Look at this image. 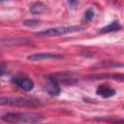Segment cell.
I'll use <instances>...</instances> for the list:
<instances>
[{
    "instance_id": "3957f363",
    "label": "cell",
    "mask_w": 124,
    "mask_h": 124,
    "mask_svg": "<svg viewBox=\"0 0 124 124\" xmlns=\"http://www.w3.org/2000/svg\"><path fill=\"white\" fill-rule=\"evenodd\" d=\"M79 30H81V27L78 26V25L57 26V27H51V28L37 32L36 35L37 36H44V37H55V36H61V35L75 33V32H78Z\"/></svg>"
},
{
    "instance_id": "4fadbf2b",
    "label": "cell",
    "mask_w": 124,
    "mask_h": 124,
    "mask_svg": "<svg viewBox=\"0 0 124 124\" xmlns=\"http://www.w3.org/2000/svg\"><path fill=\"white\" fill-rule=\"evenodd\" d=\"M5 70H6V64H5V62H2L1 63V76H4Z\"/></svg>"
},
{
    "instance_id": "7c38bea8",
    "label": "cell",
    "mask_w": 124,
    "mask_h": 124,
    "mask_svg": "<svg viewBox=\"0 0 124 124\" xmlns=\"http://www.w3.org/2000/svg\"><path fill=\"white\" fill-rule=\"evenodd\" d=\"M40 22H41V21H40L39 19H28V20H25V21L23 22V25H24V26H28V27H30V26H36V25H38Z\"/></svg>"
},
{
    "instance_id": "8992f818",
    "label": "cell",
    "mask_w": 124,
    "mask_h": 124,
    "mask_svg": "<svg viewBox=\"0 0 124 124\" xmlns=\"http://www.w3.org/2000/svg\"><path fill=\"white\" fill-rule=\"evenodd\" d=\"M63 56L58 53L53 52H40V53H34L27 56V60L29 61H42V60H47V59H62Z\"/></svg>"
},
{
    "instance_id": "8fae6325",
    "label": "cell",
    "mask_w": 124,
    "mask_h": 124,
    "mask_svg": "<svg viewBox=\"0 0 124 124\" xmlns=\"http://www.w3.org/2000/svg\"><path fill=\"white\" fill-rule=\"evenodd\" d=\"M94 15H95L94 9L93 8H88L84 13V20L85 21H90L94 17Z\"/></svg>"
},
{
    "instance_id": "5b68a950",
    "label": "cell",
    "mask_w": 124,
    "mask_h": 124,
    "mask_svg": "<svg viewBox=\"0 0 124 124\" xmlns=\"http://www.w3.org/2000/svg\"><path fill=\"white\" fill-rule=\"evenodd\" d=\"M46 82L45 84V90L49 96L55 97L60 94V86L58 78L56 76H47L46 78Z\"/></svg>"
},
{
    "instance_id": "9c48e42d",
    "label": "cell",
    "mask_w": 124,
    "mask_h": 124,
    "mask_svg": "<svg viewBox=\"0 0 124 124\" xmlns=\"http://www.w3.org/2000/svg\"><path fill=\"white\" fill-rule=\"evenodd\" d=\"M121 29V24L118 21H112L110 23H108V25L104 26L103 28H101L99 30L100 33H109V32H115Z\"/></svg>"
},
{
    "instance_id": "277c9868",
    "label": "cell",
    "mask_w": 124,
    "mask_h": 124,
    "mask_svg": "<svg viewBox=\"0 0 124 124\" xmlns=\"http://www.w3.org/2000/svg\"><path fill=\"white\" fill-rule=\"evenodd\" d=\"M11 82L23 91H31L34 88V81L27 75L19 73L11 78Z\"/></svg>"
},
{
    "instance_id": "6da1fadb",
    "label": "cell",
    "mask_w": 124,
    "mask_h": 124,
    "mask_svg": "<svg viewBox=\"0 0 124 124\" xmlns=\"http://www.w3.org/2000/svg\"><path fill=\"white\" fill-rule=\"evenodd\" d=\"M1 119L8 123L13 124H33L36 122H40L44 119V116L38 113L33 112H13L9 111L2 114Z\"/></svg>"
},
{
    "instance_id": "5bb4252c",
    "label": "cell",
    "mask_w": 124,
    "mask_h": 124,
    "mask_svg": "<svg viewBox=\"0 0 124 124\" xmlns=\"http://www.w3.org/2000/svg\"><path fill=\"white\" fill-rule=\"evenodd\" d=\"M68 4H69V6L71 8H75L77 5H78V2H77V1H69Z\"/></svg>"
},
{
    "instance_id": "9a60e30c",
    "label": "cell",
    "mask_w": 124,
    "mask_h": 124,
    "mask_svg": "<svg viewBox=\"0 0 124 124\" xmlns=\"http://www.w3.org/2000/svg\"><path fill=\"white\" fill-rule=\"evenodd\" d=\"M115 121H117V122H121V123H124V119H117V120H115Z\"/></svg>"
},
{
    "instance_id": "52a82bcc",
    "label": "cell",
    "mask_w": 124,
    "mask_h": 124,
    "mask_svg": "<svg viewBox=\"0 0 124 124\" xmlns=\"http://www.w3.org/2000/svg\"><path fill=\"white\" fill-rule=\"evenodd\" d=\"M116 91L108 84H101L96 88V94L103 98H110L115 95Z\"/></svg>"
},
{
    "instance_id": "30bf717a",
    "label": "cell",
    "mask_w": 124,
    "mask_h": 124,
    "mask_svg": "<svg viewBox=\"0 0 124 124\" xmlns=\"http://www.w3.org/2000/svg\"><path fill=\"white\" fill-rule=\"evenodd\" d=\"M46 10V5L43 2H34L30 6V12L34 15H40Z\"/></svg>"
},
{
    "instance_id": "ba28073f",
    "label": "cell",
    "mask_w": 124,
    "mask_h": 124,
    "mask_svg": "<svg viewBox=\"0 0 124 124\" xmlns=\"http://www.w3.org/2000/svg\"><path fill=\"white\" fill-rule=\"evenodd\" d=\"M91 79H104V78H109L113 80L118 81H124V75L123 74H100V75H94L90 78Z\"/></svg>"
},
{
    "instance_id": "7a4b0ae2",
    "label": "cell",
    "mask_w": 124,
    "mask_h": 124,
    "mask_svg": "<svg viewBox=\"0 0 124 124\" xmlns=\"http://www.w3.org/2000/svg\"><path fill=\"white\" fill-rule=\"evenodd\" d=\"M2 106H14V107H37L41 105L40 100L26 97H11L5 96L0 99Z\"/></svg>"
}]
</instances>
